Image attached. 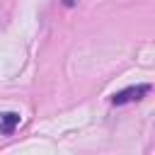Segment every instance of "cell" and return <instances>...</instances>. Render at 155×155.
<instances>
[{"label":"cell","instance_id":"cell-1","mask_svg":"<svg viewBox=\"0 0 155 155\" xmlns=\"http://www.w3.org/2000/svg\"><path fill=\"white\" fill-rule=\"evenodd\" d=\"M148 92H150V85H148V82L133 85V87H126V90L116 92V94L111 97V104L121 107V104H128V102H138V99H143V94H148Z\"/></svg>","mask_w":155,"mask_h":155},{"label":"cell","instance_id":"cell-3","mask_svg":"<svg viewBox=\"0 0 155 155\" xmlns=\"http://www.w3.org/2000/svg\"><path fill=\"white\" fill-rule=\"evenodd\" d=\"M63 5H65V7H73V5H75V0H63Z\"/></svg>","mask_w":155,"mask_h":155},{"label":"cell","instance_id":"cell-2","mask_svg":"<svg viewBox=\"0 0 155 155\" xmlns=\"http://www.w3.org/2000/svg\"><path fill=\"white\" fill-rule=\"evenodd\" d=\"M19 119H22V116H19L17 111H2V114H0V133H5V136L12 133V131L19 126Z\"/></svg>","mask_w":155,"mask_h":155}]
</instances>
